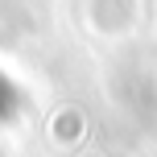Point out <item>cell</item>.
Here are the masks:
<instances>
[{"label": "cell", "instance_id": "cell-1", "mask_svg": "<svg viewBox=\"0 0 157 157\" xmlns=\"http://www.w3.org/2000/svg\"><path fill=\"white\" fill-rule=\"evenodd\" d=\"M13 103H17V95H13V87H8L4 78H0V120H4L8 112H13Z\"/></svg>", "mask_w": 157, "mask_h": 157}]
</instances>
